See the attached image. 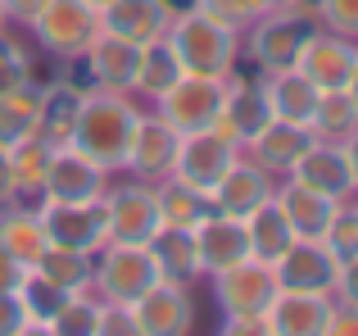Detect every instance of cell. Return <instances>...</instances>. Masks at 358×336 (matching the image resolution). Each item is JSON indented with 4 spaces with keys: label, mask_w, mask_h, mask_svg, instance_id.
Listing matches in <instances>:
<instances>
[{
    "label": "cell",
    "mask_w": 358,
    "mask_h": 336,
    "mask_svg": "<svg viewBox=\"0 0 358 336\" xmlns=\"http://www.w3.org/2000/svg\"><path fill=\"white\" fill-rule=\"evenodd\" d=\"M141 123V109L136 100H127V91H87L78 105V118H73V132L69 146L82 150L87 160H96L105 173L122 168V155H127V141Z\"/></svg>",
    "instance_id": "cell-1"
},
{
    "label": "cell",
    "mask_w": 358,
    "mask_h": 336,
    "mask_svg": "<svg viewBox=\"0 0 358 336\" xmlns=\"http://www.w3.org/2000/svg\"><path fill=\"white\" fill-rule=\"evenodd\" d=\"M168 46L177 50L186 73L200 78H231L241 59V27L222 23V18L204 14V9H186L168 23Z\"/></svg>",
    "instance_id": "cell-2"
},
{
    "label": "cell",
    "mask_w": 358,
    "mask_h": 336,
    "mask_svg": "<svg viewBox=\"0 0 358 336\" xmlns=\"http://www.w3.org/2000/svg\"><path fill=\"white\" fill-rule=\"evenodd\" d=\"M317 32V14L308 5H281L272 14H259L250 23V59L263 78L295 69L304 41Z\"/></svg>",
    "instance_id": "cell-3"
},
{
    "label": "cell",
    "mask_w": 358,
    "mask_h": 336,
    "mask_svg": "<svg viewBox=\"0 0 358 336\" xmlns=\"http://www.w3.org/2000/svg\"><path fill=\"white\" fill-rule=\"evenodd\" d=\"M36 218H41V227H45V241L59 246V250L96 255L109 241L105 195H100V200H41L36 204Z\"/></svg>",
    "instance_id": "cell-4"
},
{
    "label": "cell",
    "mask_w": 358,
    "mask_h": 336,
    "mask_svg": "<svg viewBox=\"0 0 358 336\" xmlns=\"http://www.w3.org/2000/svg\"><path fill=\"white\" fill-rule=\"evenodd\" d=\"M32 36L36 46H41L50 59H73V55H82L91 41H96L100 32V9L87 5V0H45L41 14L32 18Z\"/></svg>",
    "instance_id": "cell-5"
},
{
    "label": "cell",
    "mask_w": 358,
    "mask_h": 336,
    "mask_svg": "<svg viewBox=\"0 0 358 336\" xmlns=\"http://www.w3.org/2000/svg\"><path fill=\"white\" fill-rule=\"evenodd\" d=\"M96 273H91V286H100L105 300L131 304L136 295H145L150 286L159 282V268L150 246H122V241H105L96 250Z\"/></svg>",
    "instance_id": "cell-6"
},
{
    "label": "cell",
    "mask_w": 358,
    "mask_h": 336,
    "mask_svg": "<svg viewBox=\"0 0 358 336\" xmlns=\"http://www.w3.org/2000/svg\"><path fill=\"white\" fill-rule=\"evenodd\" d=\"M222 82L227 78H200V73H182L164 96H155V114L177 132H200L218 118L222 109Z\"/></svg>",
    "instance_id": "cell-7"
},
{
    "label": "cell",
    "mask_w": 358,
    "mask_h": 336,
    "mask_svg": "<svg viewBox=\"0 0 358 336\" xmlns=\"http://www.w3.org/2000/svg\"><path fill=\"white\" fill-rule=\"evenodd\" d=\"M241 160V146L231 136L213 132V127H200V132H182L177 141V160H173V177L195 191H213L218 177L227 173L231 164Z\"/></svg>",
    "instance_id": "cell-8"
},
{
    "label": "cell",
    "mask_w": 358,
    "mask_h": 336,
    "mask_svg": "<svg viewBox=\"0 0 358 336\" xmlns=\"http://www.w3.org/2000/svg\"><path fill=\"white\" fill-rule=\"evenodd\" d=\"M268 123H272L268 82L236 78V73H231V78L222 82V109H218V118H213L209 127H213V132H222V136H231V141L245 150V146H250Z\"/></svg>",
    "instance_id": "cell-9"
},
{
    "label": "cell",
    "mask_w": 358,
    "mask_h": 336,
    "mask_svg": "<svg viewBox=\"0 0 358 336\" xmlns=\"http://www.w3.org/2000/svg\"><path fill=\"white\" fill-rule=\"evenodd\" d=\"M105 209H109V241H122V246H145L159 232V195L150 182H122L105 191Z\"/></svg>",
    "instance_id": "cell-10"
},
{
    "label": "cell",
    "mask_w": 358,
    "mask_h": 336,
    "mask_svg": "<svg viewBox=\"0 0 358 336\" xmlns=\"http://www.w3.org/2000/svg\"><path fill=\"white\" fill-rule=\"evenodd\" d=\"M281 291H336V277H341V259L327 250L322 237H295L290 250L272 264Z\"/></svg>",
    "instance_id": "cell-11"
},
{
    "label": "cell",
    "mask_w": 358,
    "mask_h": 336,
    "mask_svg": "<svg viewBox=\"0 0 358 336\" xmlns=\"http://www.w3.org/2000/svg\"><path fill=\"white\" fill-rule=\"evenodd\" d=\"M277 273L263 259H241V264L213 273V300L222 314H268L272 295H277Z\"/></svg>",
    "instance_id": "cell-12"
},
{
    "label": "cell",
    "mask_w": 358,
    "mask_h": 336,
    "mask_svg": "<svg viewBox=\"0 0 358 336\" xmlns=\"http://www.w3.org/2000/svg\"><path fill=\"white\" fill-rule=\"evenodd\" d=\"M177 141H182L177 127H168L159 114H141L136 132L127 141V155H122V168L141 182H164V177H173Z\"/></svg>",
    "instance_id": "cell-13"
},
{
    "label": "cell",
    "mask_w": 358,
    "mask_h": 336,
    "mask_svg": "<svg viewBox=\"0 0 358 336\" xmlns=\"http://www.w3.org/2000/svg\"><path fill=\"white\" fill-rule=\"evenodd\" d=\"M131 314H136V328L141 336H182L195 328V300L186 286L164 282L159 277L145 295L131 300Z\"/></svg>",
    "instance_id": "cell-14"
},
{
    "label": "cell",
    "mask_w": 358,
    "mask_h": 336,
    "mask_svg": "<svg viewBox=\"0 0 358 336\" xmlns=\"http://www.w3.org/2000/svg\"><path fill=\"white\" fill-rule=\"evenodd\" d=\"M286 177L317 195H327V200H350L354 195V173H350V160H345L341 141H317L313 136V146L290 164Z\"/></svg>",
    "instance_id": "cell-15"
},
{
    "label": "cell",
    "mask_w": 358,
    "mask_h": 336,
    "mask_svg": "<svg viewBox=\"0 0 358 336\" xmlns=\"http://www.w3.org/2000/svg\"><path fill=\"white\" fill-rule=\"evenodd\" d=\"M105 191H109V173L96 160H87L73 146L55 150L50 168H45V182H41V200H100Z\"/></svg>",
    "instance_id": "cell-16"
},
{
    "label": "cell",
    "mask_w": 358,
    "mask_h": 336,
    "mask_svg": "<svg viewBox=\"0 0 358 336\" xmlns=\"http://www.w3.org/2000/svg\"><path fill=\"white\" fill-rule=\"evenodd\" d=\"M195 237V255H200V273H222V268L250 259V232H245V218H231V214L209 209L200 223L191 227Z\"/></svg>",
    "instance_id": "cell-17"
},
{
    "label": "cell",
    "mask_w": 358,
    "mask_h": 336,
    "mask_svg": "<svg viewBox=\"0 0 358 336\" xmlns=\"http://www.w3.org/2000/svg\"><path fill=\"white\" fill-rule=\"evenodd\" d=\"M141 50H145V46L122 41V36H109V32H96V41H91L78 59H82V69H87L91 87L131 91L136 87V69H141Z\"/></svg>",
    "instance_id": "cell-18"
},
{
    "label": "cell",
    "mask_w": 358,
    "mask_h": 336,
    "mask_svg": "<svg viewBox=\"0 0 358 336\" xmlns=\"http://www.w3.org/2000/svg\"><path fill=\"white\" fill-rule=\"evenodd\" d=\"M354 59H358V41H350L341 32H313L295 59V73H304L317 91H341Z\"/></svg>",
    "instance_id": "cell-19"
},
{
    "label": "cell",
    "mask_w": 358,
    "mask_h": 336,
    "mask_svg": "<svg viewBox=\"0 0 358 336\" xmlns=\"http://www.w3.org/2000/svg\"><path fill=\"white\" fill-rule=\"evenodd\" d=\"M272 191H277V182H272L268 168L254 164V160H236L227 173L218 177V186L209 191V200H213V209H218V214L250 218L263 200H272Z\"/></svg>",
    "instance_id": "cell-20"
},
{
    "label": "cell",
    "mask_w": 358,
    "mask_h": 336,
    "mask_svg": "<svg viewBox=\"0 0 358 336\" xmlns=\"http://www.w3.org/2000/svg\"><path fill=\"white\" fill-rule=\"evenodd\" d=\"M336 295L322 291H277L268 304V332L272 336H327Z\"/></svg>",
    "instance_id": "cell-21"
},
{
    "label": "cell",
    "mask_w": 358,
    "mask_h": 336,
    "mask_svg": "<svg viewBox=\"0 0 358 336\" xmlns=\"http://www.w3.org/2000/svg\"><path fill=\"white\" fill-rule=\"evenodd\" d=\"M168 23H173L168 0H109V5L100 9V32L136 41V46L159 41V36L168 32Z\"/></svg>",
    "instance_id": "cell-22"
},
{
    "label": "cell",
    "mask_w": 358,
    "mask_h": 336,
    "mask_svg": "<svg viewBox=\"0 0 358 336\" xmlns=\"http://www.w3.org/2000/svg\"><path fill=\"white\" fill-rule=\"evenodd\" d=\"M150 255H155V268L164 282H177V286H191L200 282V255H195V237L191 227H173V223H159V232L145 241Z\"/></svg>",
    "instance_id": "cell-23"
},
{
    "label": "cell",
    "mask_w": 358,
    "mask_h": 336,
    "mask_svg": "<svg viewBox=\"0 0 358 336\" xmlns=\"http://www.w3.org/2000/svg\"><path fill=\"white\" fill-rule=\"evenodd\" d=\"M308 146H313V132H308L304 123H281V118H272L245 150H250L254 164H263L272 177H277V173H290V164H295Z\"/></svg>",
    "instance_id": "cell-24"
},
{
    "label": "cell",
    "mask_w": 358,
    "mask_h": 336,
    "mask_svg": "<svg viewBox=\"0 0 358 336\" xmlns=\"http://www.w3.org/2000/svg\"><path fill=\"white\" fill-rule=\"evenodd\" d=\"M45 227L41 218H36V209H23V204H0V250H5L9 259H18L23 268H32L36 259L45 255Z\"/></svg>",
    "instance_id": "cell-25"
},
{
    "label": "cell",
    "mask_w": 358,
    "mask_h": 336,
    "mask_svg": "<svg viewBox=\"0 0 358 336\" xmlns=\"http://www.w3.org/2000/svg\"><path fill=\"white\" fill-rule=\"evenodd\" d=\"M41 109H45V87L36 78L14 87V91H5L0 96V146L9 150L14 141L41 132Z\"/></svg>",
    "instance_id": "cell-26"
},
{
    "label": "cell",
    "mask_w": 358,
    "mask_h": 336,
    "mask_svg": "<svg viewBox=\"0 0 358 336\" xmlns=\"http://www.w3.org/2000/svg\"><path fill=\"white\" fill-rule=\"evenodd\" d=\"M245 232H250V255L263 259V264H277V259L290 250L295 227H290V218H286V209H281L277 191H272V200H263L259 209L245 218Z\"/></svg>",
    "instance_id": "cell-27"
},
{
    "label": "cell",
    "mask_w": 358,
    "mask_h": 336,
    "mask_svg": "<svg viewBox=\"0 0 358 336\" xmlns=\"http://www.w3.org/2000/svg\"><path fill=\"white\" fill-rule=\"evenodd\" d=\"M317 96H322V91H317L304 73H295V69L272 73L268 78L272 118H281V123H304L308 127V118H313V109H317Z\"/></svg>",
    "instance_id": "cell-28"
},
{
    "label": "cell",
    "mask_w": 358,
    "mask_h": 336,
    "mask_svg": "<svg viewBox=\"0 0 358 336\" xmlns=\"http://www.w3.org/2000/svg\"><path fill=\"white\" fill-rule=\"evenodd\" d=\"M277 200H281V209H286L295 237H322L327 223H331V209H336V200H327V195H317V191H308V186L290 182V177L281 182Z\"/></svg>",
    "instance_id": "cell-29"
},
{
    "label": "cell",
    "mask_w": 358,
    "mask_h": 336,
    "mask_svg": "<svg viewBox=\"0 0 358 336\" xmlns=\"http://www.w3.org/2000/svg\"><path fill=\"white\" fill-rule=\"evenodd\" d=\"M55 150H59V146L45 132H32V136L9 146V173H14L18 195H41V182H45V168H50Z\"/></svg>",
    "instance_id": "cell-30"
},
{
    "label": "cell",
    "mask_w": 358,
    "mask_h": 336,
    "mask_svg": "<svg viewBox=\"0 0 358 336\" xmlns=\"http://www.w3.org/2000/svg\"><path fill=\"white\" fill-rule=\"evenodd\" d=\"M36 277H45L50 286H59L64 295H78L91 291V273H96V259L82 255V250H59V246H45V255L32 264Z\"/></svg>",
    "instance_id": "cell-31"
},
{
    "label": "cell",
    "mask_w": 358,
    "mask_h": 336,
    "mask_svg": "<svg viewBox=\"0 0 358 336\" xmlns=\"http://www.w3.org/2000/svg\"><path fill=\"white\" fill-rule=\"evenodd\" d=\"M182 73L186 69H182V59H177V50L168 46V36H159V41H150L145 50H141V69H136V87L131 91L155 100V96H164Z\"/></svg>",
    "instance_id": "cell-32"
},
{
    "label": "cell",
    "mask_w": 358,
    "mask_h": 336,
    "mask_svg": "<svg viewBox=\"0 0 358 336\" xmlns=\"http://www.w3.org/2000/svg\"><path fill=\"white\" fill-rule=\"evenodd\" d=\"M155 195H159V218L173 223V227H195L213 209L209 191H195V186L177 182V177H164V186H155Z\"/></svg>",
    "instance_id": "cell-33"
},
{
    "label": "cell",
    "mask_w": 358,
    "mask_h": 336,
    "mask_svg": "<svg viewBox=\"0 0 358 336\" xmlns=\"http://www.w3.org/2000/svg\"><path fill=\"white\" fill-rule=\"evenodd\" d=\"M358 127V105L350 100V91H322L317 96V109L313 118H308V132L317 136V141H345Z\"/></svg>",
    "instance_id": "cell-34"
},
{
    "label": "cell",
    "mask_w": 358,
    "mask_h": 336,
    "mask_svg": "<svg viewBox=\"0 0 358 336\" xmlns=\"http://www.w3.org/2000/svg\"><path fill=\"white\" fill-rule=\"evenodd\" d=\"M45 332H55V336H96L100 332V300H91L87 291L64 295V304L50 314Z\"/></svg>",
    "instance_id": "cell-35"
},
{
    "label": "cell",
    "mask_w": 358,
    "mask_h": 336,
    "mask_svg": "<svg viewBox=\"0 0 358 336\" xmlns=\"http://www.w3.org/2000/svg\"><path fill=\"white\" fill-rule=\"evenodd\" d=\"M322 241H327V250H331V255L341 259V264L358 259V204H350V200H336L331 223H327Z\"/></svg>",
    "instance_id": "cell-36"
},
{
    "label": "cell",
    "mask_w": 358,
    "mask_h": 336,
    "mask_svg": "<svg viewBox=\"0 0 358 336\" xmlns=\"http://www.w3.org/2000/svg\"><path fill=\"white\" fill-rule=\"evenodd\" d=\"M18 300H23V309H27V323H32V332H45L50 314L64 304V291H59V286H50L45 277L27 273L23 286H18Z\"/></svg>",
    "instance_id": "cell-37"
},
{
    "label": "cell",
    "mask_w": 358,
    "mask_h": 336,
    "mask_svg": "<svg viewBox=\"0 0 358 336\" xmlns=\"http://www.w3.org/2000/svg\"><path fill=\"white\" fill-rule=\"evenodd\" d=\"M32 78H36V59L27 55V46L5 27V32H0V96L14 91V87H23V82H32Z\"/></svg>",
    "instance_id": "cell-38"
},
{
    "label": "cell",
    "mask_w": 358,
    "mask_h": 336,
    "mask_svg": "<svg viewBox=\"0 0 358 336\" xmlns=\"http://www.w3.org/2000/svg\"><path fill=\"white\" fill-rule=\"evenodd\" d=\"M317 23H327V32H341L358 41V0H317L313 5Z\"/></svg>",
    "instance_id": "cell-39"
},
{
    "label": "cell",
    "mask_w": 358,
    "mask_h": 336,
    "mask_svg": "<svg viewBox=\"0 0 358 336\" xmlns=\"http://www.w3.org/2000/svg\"><path fill=\"white\" fill-rule=\"evenodd\" d=\"M136 314L131 304H118V300H100V332L96 336H136Z\"/></svg>",
    "instance_id": "cell-40"
},
{
    "label": "cell",
    "mask_w": 358,
    "mask_h": 336,
    "mask_svg": "<svg viewBox=\"0 0 358 336\" xmlns=\"http://www.w3.org/2000/svg\"><path fill=\"white\" fill-rule=\"evenodd\" d=\"M27 332H32V323H27L18 291H0V336H27Z\"/></svg>",
    "instance_id": "cell-41"
},
{
    "label": "cell",
    "mask_w": 358,
    "mask_h": 336,
    "mask_svg": "<svg viewBox=\"0 0 358 336\" xmlns=\"http://www.w3.org/2000/svg\"><path fill=\"white\" fill-rule=\"evenodd\" d=\"M195 9H204V14L222 18V23H231V27H250L254 23L250 9H245V0H195Z\"/></svg>",
    "instance_id": "cell-42"
},
{
    "label": "cell",
    "mask_w": 358,
    "mask_h": 336,
    "mask_svg": "<svg viewBox=\"0 0 358 336\" xmlns=\"http://www.w3.org/2000/svg\"><path fill=\"white\" fill-rule=\"evenodd\" d=\"M358 336V304H345L336 300L331 304V318H327V336Z\"/></svg>",
    "instance_id": "cell-43"
},
{
    "label": "cell",
    "mask_w": 358,
    "mask_h": 336,
    "mask_svg": "<svg viewBox=\"0 0 358 336\" xmlns=\"http://www.w3.org/2000/svg\"><path fill=\"white\" fill-rule=\"evenodd\" d=\"M222 332H231V336H245V332L272 336L268 332V314H222Z\"/></svg>",
    "instance_id": "cell-44"
},
{
    "label": "cell",
    "mask_w": 358,
    "mask_h": 336,
    "mask_svg": "<svg viewBox=\"0 0 358 336\" xmlns=\"http://www.w3.org/2000/svg\"><path fill=\"white\" fill-rule=\"evenodd\" d=\"M336 300L345 304H358V259H350V264H341V277H336Z\"/></svg>",
    "instance_id": "cell-45"
},
{
    "label": "cell",
    "mask_w": 358,
    "mask_h": 336,
    "mask_svg": "<svg viewBox=\"0 0 358 336\" xmlns=\"http://www.w3.org/2000/svg\"><path fill=\"white\" fill-rule=\"evenodd\" d=\"M0 5H5V18H9V23L27 27L36 14H41V5H45V0H0Z\"/></svg>",
    "instance_id": "cell-46"
},
{
    "label": "cell",
    "mask_w": 358,
    "mask_h": 336,
    "mask_svg": "<svg viewBox=\"0 0 358 336\" xmlns=\"http://www.w3.org/2000/svg\"><path fill=\"white\" fill-rule=\"evenodd\" d=\"M27 273H32V268H23L18 259H9L5 250H0V291H18Z\"/></svg>",
    "instance_id": "cell-47"
},
{
    "label": "cell",
    "mask_w": 358,
    "mask_h": 336,
    "mask_svg": "<svg viewBox=\"0 0 358 336\" xmlns=\"http://www.w3.org/2000/svg\"><path fill=\"white\" fill-rule=\"evenodd\" d=\"M18 200V186H14V173H9V150L0 146V204Z\"/></svg>",
    "instance_id": "cell-48"
},
{
    "label": "cell",
    "mask_w": 358,
    "mask_h": 336,
    "mask_svg": "<svg viewBox=\"0 0 358 336\" xmlns=\"http://www.w3.org/2000/svg\"><path fill=\"white\" fill-rule=\"evenodd\" d=\"M341 146H345V160H350V173H354V191H358V127L345 136Z\"/></svg>",
    "instance_id": "cell-49"
},
{
    "label": "cell",
    "mask_w": 358,
    "mask_h": 336,
    "mask_svg": "<svg viewBox=\"0 0 358 336\" xmlns=\"http://www.w3.org/2000/svg\"><path fill=\"white\" fill-rule=\"evenodd\" d=\"M281 5H299V0H245L250 18H259V14H272V9H281Z\"/></svg>",
    "instance_id": "cell-50"
},
{
    "label": "cell",
    "mask_w": 358,
    "mask_h": 336,
    "mask_svg": "<svg viewBox=\"0 0 358 336\" xmlns=\"http://www.w3.org/2000/svg\"><path fill=\"white\" fill-rule=\"evenodd\" d=\"M345 91H350V100H354V105H358V59H354L350 78H345Z\"/></svg>",
    "instance_id": "cell-51"
},
{
    "label": "cell",
    "mask_w": 358,
    "mask_h": 336,
    "mask_svg": "<svg viewBox=\"0 0 358 336\" xmlns=\"http://www.w3.org/2000/svg\"><path fill=\"white\" fill-rule=\"evenodd\" d=\"M168 9H173V18H177V14H186V9H195V0H168Z\"/></svg>",
    "instance_id": "cell-52"
},
{
    "label": "cell",
    "mask_w": 358,
    "mask_h": 336,
    "mask_svg": "<svg viewBox=\"0 0 358 336\" xmlns=\"http://www.w3.org/2000/svg\"><path fill=\"white\" fill-rule=\"evenodd\" d=\"M5 27H9V18H5V5H0V32H5Z\"/></svg>",
    "instance_id": "cell-53"
},
{
    "label": "cell",
    "mask_w": 358,
    "mask_h": 336,
    "mask_svg": "<svg viewBox=\"0 0 358 336\" xmlns=\"http://www.w3.org/2000/svg\"><path fill=\"white\" fill-rule=\"evenodd\" d=\"M87 5H96V9H105V5H109V0H87Z\"/></svg>",
    "instance_id": "cell-54"
}]
</instances>
